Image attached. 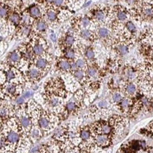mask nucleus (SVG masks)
I'll use <instances>...</instances> for the list:
<instances>
[{
    "label": "nucleus",
    "instance_id": "f257e3e1",
    "mask_svg": "<svg viewBox=\"0 0 153 153\" xmlns=\"http://www.w3.org/2000/svg\"><path fill=\"white\" fill-rule=\"evenodd\" d=\"M111 12L112 10L107 7L95 6L91 10L89 17L97 27L105 25L111 19Z\"/></svg>",
    "mask_w": 153,
    "mask_h": 153
},
{
    "label": "nucleus",
    "instance_id": "f03ea898",
    "mask_svg": "<svg viewBox=\"0 0 153 153\" xmlns=\"http://www.w3.org/2000/svg\"><path fill=\"white\" fill-rule=\"evenodd\" d=\"M130 12L127 8L122 5H116L112 9L111 12V23L112 29L114 30L121 25H124L130 20Z\"/></svg>",
    "mask_w": 153,
    "mask_h": 153
},
{
    "label": "nucleus",
    "instance_id": "7ed1b4c3",
    "mask_svg": "<svg viewBox=\"0 0 153 153\" xmlns=\"http://www.w3.org/2000/svg\"><path fill=\"white\" fill-rule=\"evenodd\" d=\"M136 11L137 16L145 21H150L153 19V5L150 2H142Z\"/></svg>",
    "mask_w": 153,
    "mask_h": 153
},
{
    "label": "nucleus",
    "instance_id": "20e7f679",
    "mask_svg": "<svg viewBox=\"0 0 153 153\" xmlns=\"http://www.w3.org/2000/svg\"><path fill=\"white\" fill-rule=\"evenodd\" d=\"M131 42L126 39L121 38L116 39L112 43L115 53L119 56H124L130 51Z\"/></svg>",
    "mask_w": 153,
    "mask_h": 153
},
{
    "label": "nucleus",
    "instance_id": "39448f33",
    "mask_svg": "<svg viewBox=\"0 0 153 153\" xmlns=\"http://www.w3.org/2000/svg\"><path fill=\"white\" fill-rule=\"evenodd\" d=\"M96 38H98L104 43L109 44L112 43L111 31L105 25H101L97 27L95 31Z\"/></svg>",
    "mask_w": 153,
    "mask_h": 153
},
{
    "label": "nucleus",
    "instance_id": "423d86ee",
    "mask_svg": "<svg viewBox=\"0 0 153 153\" xmlns=\"http://www.w3.org/2000/svg\"><path fill=\"white\" fill-rule=\"evenodd\" d=\"M121 32H122V38L131 42L132 39L135 36L137 30L134 23L129 20L126 23H124L123 28L121 29Z\"/></svg>",
    "mask_w": 153,
    "mask_h": 153
},
{
    "label": "nucleus",
    "instance_id": "0eeeda50",
    "mask_svg": "<svg viewBox=\"0 0 153 153\" xmlns=\"http://www.w3.org/2000/svg\"><path fill=\"white\" fill-rule=\"evenodd\" d=\"M76 22L78 31L82 29H91L90 27L93 24L91 19L88 16L79 17L76 19Z\"/></svg>",
    "mask_w": 153,
    "mask_h": 153
},
{
    "label": "nucleus",
    "instance_id": "6e6552de",
    "mask_svg": "<svg viewBox=\"0 0 153 153\" xmlns=\"http://www.w3.org/2000/svg\"><path fill=\"white\" fill-rule=\"evenodd\" d=\"M78 31L79 36L84 40L93 42L96 39L95 32L92 31L91 29H82Z\"/></svg>",
    "mask_w": 153,
    "mask_h": 153
},
{
    "label": "nucleus",
    "instance_id": "1a4fd4ad",
    "mask_svg": "<svg viewBox=\"0 0 153 153\" xmlns=\"http://www.w3.org/2000/svg\"><path fill=\"white\" fill-rule=\"evenodd\" d=\"M38 124L39 127L44 130H48L51 127V123L50 120L45 116H41L38 120Z\"/></svg>",
    "mask_w": 153,
    "mask_h": 153
},
{
    "label": "nucleus",
    "instance_id": "9d476101",
    "mask_svg": "<svg viewBox=\"0 0 153 153\" xmlns=\"http://www.w3.org/2000/svg\"><path fill=\"white\" fill-rule=\"evenodd\" d=\"M7 139L10 144H15L19 139V135L15 131H10L7 135Z\"/></svg>",
    "mask_w": 153,
    "mask_h": 153
},
{
    "label": "nucleus",
    "instance_id": "9b49d317",
    "mask_svg": "<svg viewBox=\"0 0 153 153\" xmlns=\"http://www.w3.org/2000/svg\"><path fill=\"white\" fill-rule=\"evenodd\" d=\"M76 38L73 35H67L63 40L64 45L66 47V48L69 47H73V46L76 44Z\"/></svg>",
    "mask_w": 153,
    "mask_h": 153
},
{
    "label": "nucleus",
    "instance_id": "f8f14e48",
    "mask_svg": "<svg viewBox=\"0 0 153 153\" xmlns=\"http://www.w3.org/2000/svg\"><path fill=\"white\" fill-rule=\"evenodd\" d=\"M64 56L67 60H73L76 58V53L73 47L66 48L64 51Z\"/></svg>",
    "mask_w": 153,
    "mask_h": 153
},
{
    "label": "nucleus",
    "instance_id": "ddd939ff",
    "mask_svg": "<svg viewBox=\"0 0 153 153\" xmlns=\"http://www.w3.org/2000/svg\"><path fill=\"white\" fill-rule=\"evenodd\" d=\"M35 65L37 69L40 70H43L47 69V66H48V62L45 58H40L38 59H37Z\"/></svg>",
    "mask_w": 153,
    "mask_h": 153
},
{
    "label": "nucleus",
    "instance_id": "4468645a",
    "mask_svg": "<svg viewBox=\"0 0 153 153\" xmlns=\"http://www.w3.org/2000/svg\"><path fill=\"white\" fill-rule=\"evenodd\" d=\"M20 123L21 126L25 130L31 127V122L30 119L25 115L21 116L20 118Z\"/></svg>",
    "mask_w": 153,
    "mask_h": 153
},
{
    "label": "nucleus",
    "instance_id": "2eb2a0df",
    "mask_svg": "<svg viewBox=\"0 0 153 153\" xmlns=\"http://www.w3.org/2000/svg\"><path fill=\"white\" fill-rule=\"evenodd\" d=\"M29 13L31 17L34 19H37L40 17L41 11L40 8H39L38 6L33 5V6H32L30 9Z\"/></svg>",
    "mask_w": 153,
    "mask_h": 153
},
{
    "label": "nucleus",
    "instance_id": "dca6fc26",
    "mask_svg": "<svg viewBox=\"0 0 153 153\" xmlns=\"http://www.w3.org/2000/svg\"><path fill=\"white\" fill-rule=\"evenodd\" d=\"M40 73H41L40 71V70H39L38 69L32 68L28 71V75L30 79H33V80H35L40 77L41 75Z\"/></svg>",
    "mask_w": 153,
    "mask_h": 153
},
{
    "label": "nucleus",
    "instance_id": "f3484780",
    "mask_svg": "<svg viewBox=\"0 0 153 153\" xmlns=\"http://www.w3.org/2000/svg\"><path fill=\"white\" fill-rule=\"evenodd\" d=\"M58 67L62 71H68L70 70V63L67 59H62L58 62Z\"/></svg>",
    "mask_w": 153,
    "mask_h": 153
},
{
    "label": "nucleus",
    "instance_id": "a211bd4d",
    "mask_svg": "<svg viewBox=\"0 0 153 153\" xmlns=\"http://www.w3.org/2000/svg\"><path fill=\"white\" fill-rule=\"evenodd\" d=\"M45 48L41 44H36L32 48L33 53L36 56H41L45 53Z\"/></svg>",
    "mask_w": 153,
    "mask_h": 153
},
{
    "label": "nucleus",
    "instance_id": "6ab92c4d",
    "mask_svg": "<svg viewBox=\"0 0 153 153\" xmlns=\"http://www.w3.org/2000/svg\"><path fill=\"white\" fill-rule=\"evenodd\" d=\"M84 56L87 60H93L95 58V53L94 50L91 47H88L85 48L84 51Z\"/></svg>",
    "mask_w": 153,
    "mask_h": 153
},
{
    "label": "nucleus",
    "instance_id": "aec40b11",
    "mask_svg": "<svg viewBox=\"0 0 153 153\" xmlns=\"http://www.w3.org/2000/svg\"><path fill=\"white\" fill-rule=\"evenodd\" d=\"M46 17L47 19L51 22H54L57 19V13L56 12L53 10V9H48L46 12Z\"/></svg>",
    "mask_w": 153,
    "mask_h": 153
},
{
    "label": "nucleus",
    "instance_id": "412c9836",
    "mask_svg": "<svg viewBox=\"0 0 153 153\" xmlns=\"http://www.w3.org/2000/svg\"><path fill=\"white\" fill-rule=\"evenodd\" d=\"M9 20L10 21L11 23L15 25H17L21 22L22 17L17 13H12L9 16Z\"/></svg>",
    "mask_w": 153,
    "mask_h": 153
},
{
    "label": "nucleus",
    "instance_id": "4be33fe9",
    "mask_svg": "<svg viewBox=\"0 0 153 153\" xmlns=\"http://www.w3.org/2000/svg\"><path fill=\"white\" fill-rule=\"evenodd\" d=\"M36 28L39 32H45L47 28V24L43 20H39L36 23Z\"/></svg>",
    "mask_w": 153,
    "mask_h": 153
},
{
    "label": "nucleus",
    "instance_id": "5701e85b",
    "mask_svg": "<svg viewBox=\"0 0 153 153\" xmlns=\"http://www.w3.org/2000/svg\"><path fill=\"white\" fill-rule=\"evenodd\" d=\"M5 90L8 94L13 95L17 92V86L15 84H9L6 86Z\"/></svg>",
    "mask_w": 153,
    "mask_h": 153
},
{
    "label": "nucleus",
    "instance_id": "b1692460",
    "mask_svg": "<svg viewBox=\"0 0 153 153\" xmlns=\"http://www.w3.org/2000/svg\"><path fill=\"white\" fill-rule=\"evenodd\" d=\"M74 76L78 80H82L85 76L84 71L82 69H76L74 71Z\"/></svg>",
    "mask_w": 153,
    "mask_h": 153
},
{
    "label": "nucleus",
    "instance_id": "393cba45",
    "mask_svg": "<svg viewBox=\"0 0 153 153\" xmlns=\"http://www.w3.org/2000/svg\"><path fill=\"white\" fill-rule=\"evenodd\" d=\"M60 103V99L57 97H53L49 100V105L51 107H57L59 105Z\"/></svg>",
    "mask_w": 153,
    "mask_h": 153
},
{
    "label": "nucleus",
    "instance_id": "a878e982",
    "mask_svg": "<svg viewBox=\"0 0 153 153\" xmlns=\"http://www.w3.org/2000/svg\"><path fill=\"white\" fill-rule=\"evenodd\" d=\"M141 0H124L126 4L131 7H138V6L142 3Z\"/></svg>",
    "mask_w": 153,
    "mask_h": 153
},
{
    "label": "nucleus",
    "instance_id": "bb28decb",
    "mask_svg": "<svg viewBox=\"0 0 153 153\" xmlns=\"http://www.w3.org/2000/svg\"><path fill=\"white\" fill-rule=\"evenodd\" d=\"M86 74H87L88 76H89L91 78L95 77L97 74V70L95 67L91 66L87 69Z\"/></svg>",
    "mask_w": 153,
    "mask_h": 153
},
{
    "label": "nucleus",
    "instance_id": "cd10ccee",
    "mask_svg": "<svg viewBox=\"0 0 153 153\" xmlns=\"http://www.w3.org/2000/svg\"><path fill=\"white\" fill-rule=\"evenodd\" d=\"M20 59V55L16 52H13L11 54H10L9 56V61L12 63H17L19 61Z\"/></svg>",
    "mask_w": 153,
    "mask_h": 153
},
{
    "label": "nucleus",
    "instance_id": "c85d7f7f",
    "mask_svg": "<svg viewBox=\"0 0 153 153\" xmlns=\"http://www.w3.org/2000/svg\"><path fill=\"white\" fill-rule=\"evenodd\" d=\"M16 74L12 70H8L5 72V78L8 81H11L15 78Z\"/></svg>",
    "mask_w": 153,
    "mask_h": 153
},
{
    "label": "nucleus",
    "instance_id": "c756f323",
    "mask_svg": "<svg viewBox=\"0 0 153 153\" xmlns=\"http://www.w3.org/2000/svg\"><path fill=\"white\" fill-rule=\"evenodd\" d=\"M75 63L76 65L77 69H83L86 66V63L85 60L81 58L77 59L76 61L75 62Z\"/></svg>",
    "mask_w": 153,
    "mask_h": 153
},
{
    "label": "nucleus",
    "instance_id": "7c9ffc66",
    "mask_svg": "<svg viewBox=\"0 0 153 153\" xmlns=\"http://www.w3.org/2000/svg\"><path fill=\"white\" fill-rule=\"evenodd\" d=\"M31 136L34 139H36L40 136V129L36 127H33L31 131Z\"/></svg>",
    "mask_w": 153,
    "mask_h": 153
},
{
    "label": "nucleus",
    "instance_id": "2f4dec72",
    "mask_svg": "<svg viewBox=\"0 0 153 153\" xmlns=\"http://www.w3.org/2000/svg\"><path fill=\"white\" fill-rule=\"evenodd\" d=\"M108 138L104 135H101L97 136L96 138V142L97 143L100 145L106 144L107 143Z\"/></svg>",
    "mask_w": 153,
    "mask_h": 153
},
{
    "label": "nucleus",
    "instance_id": "473e14b6",
    "mask_svg": "<svg viewBox=\"0 0 153 153\" xmlns=\"http://www.w3.org/2000/svg\"><path fill=\"white\" fill-rule=\"evenodd\" d=\"M136 91V87L133 84H129L126 87V91L129 94H133Z\"/></svg>",
    "mask_w": 153,
    "mask_h": 153
},
{
    "label": "nucleus",
    "instance_id": "72a5a7b5",
    "mask_svg": "<svg viewBox=\"0 0 153 153\" xmlns=\"http://www.w3.org/2000/svg\"><path fill=\"white\" fill-rule=\"evenodd\" d=\"M8 13V8L4 6H0V17H5Z\"/></svg>",
    "mask_w": 153,
    "mask_h": 153
},
{
    "label": "nucleus",
    "instance_id": "f704fd0d",
    "mask_svg": "<svg viewBox=\"0 0 153 153\" xmlns=\"http://www.w3.org/2000/svg\"><path fill=\"white\" fill-rule=\"evenodd\" d=\"M22 54H23L22 56H23L24 59H25L26 60H30L32 58V54L30 51L27 50L25 52L23 53Z\"/></svg>",
    "mask_w": 153,
    "mask_h": 153
},
{
    "label": "nucleus",
    "instance_id": "c9c22d12",
    "mask_svg": "<svg viewBox=\"0 0 153 153\" xmlns=\"http://www.w3.org/2000/svg\"><path fill=\"white\" fill-rule=\"evenodd\" d=\"M21 32L24 35H27L30 32V27L28 25H24L22 29Z\"/></svg>",
    "mask_w": 153,
    "mask_h": 153
},
{
    "label": "nucleus",
    "instance_id": "e433bc0d",
    "mask_svg": "<svg viewBox=\"0 0 153 153\" xmlns=\"http://www.w3.org/2000/svg\"><path fill=\"white\" fill-rule=\"evenodd\" d=\"M76 104L73 102H70L69 103H68L67 105H66V108L69 111H74L76 109Z\"/></svg>",
    "mask_w": 153,
    "mask_h": 153
},
{
    "label": "nucleus",
    "instance_id": "4c0bfd02",
    "mask_svg": "<svg viewBox=\"0 0 153 153\" xmlns=\"http://www.w3.org/2000/svg\"><path fill=\"white\" fill-rule=\"evenodd\" d=\"M8 109L5 107H0V116H6L8 115Z\"/></svg>",
    "mask_w": 153,
    "mask_h": 153
},
{
    "label": "nucleus",
    "instance_id": "58836bf2",
    "mask_svg": "<svg viewBox=\"0 0 153 153\" xmlns=\"http://www.w3.org/2000/svg\"><path fill=\"white\" fill-rule=\"evenodd\" d=\"M90 134L87 131H82L81 133V137L84 140H87L89 138Z\"/></svg>",
    "mask_w": 153,
    "mask_h": 153
},
{
    "label": "nucleus",
    "instance_id": "ea45409f",
    "mask_svg": "<svg viewBox=\"0 0 153 153\" xmlns=\"http://www.w3.org/2000/svg\"><path fill=\"white\" fill-rule=\"evenodd\" d=\"M101 130V132H102L103 134H107L111 131V128L108 125H104L102 126Z\"/></svg>",
    "mask_w": 153,
    "mask_h": 153
},
{
    "label": "nucleus",
    "instance_id": "a19ab883",
    "mask_svg": "<svg viewBox=\"0 0 153 153\" xmlns=\"http://www.w3.org/2000/svg\"><path fill=\"white\" fill-rule=\"evenodd\" d=\"M65 2V0H54L53 4L55 5V6L57 7H60L64 5Z\"/></svg>",
    "mask_w": 153,
    "mask_h": 153
},
{
    "label": "nucleus",
    "instance_id": "79ce46f5",
    "mask_svg": "<svg viewBox=\"0 0 153 153\" xmlns=\"http://www.w3.org/2000/svg\"><path fill=\"white\" fill-rule=\"evenodd\" d=\"M22 22L24 24V25H28V23L30 21V17L29 16L25 15L22 17Z\"/></svg>",
    "mask_w": 153,
    "mask_h": 153
},
{
    "label": "nucleus",
    "instance_id": "37998d69",
    "mask_svg": "<svg viewBox=\"0 0 153 153\" xmlns=\"http://www.w3.org/2000/svg\"><path fill=\"white\" fill-rule=\"evenodd\" d=\"M113 100L115 102H118L119 101H120L122 99V96L120 93H116L114 95H113Z\"/></svg>",
    "mask_w": 153,
    "mask_h": 153
},
{
    "label": "nucleus",
    "instance_id": "c03bdc74",
    "mask_svg": "<svg viewBox=\"0 0 153 153\" xmlns=\"http://www.w3.org/2000/svg\"><path fill=\"white\" fill-rule=\"evenodd\" d=\"M24 101H25V99L23 98V97H18L16 99V104H17V105H22L24 102Z\"/></svg>",
    "mask_w": 153,
    "mask_h": 153
},
{
    "label": "nucleus",
    "instance_id": "a18cd8bd",
    "mask_svg": "<svg viewBox=\"0 0 153 153\" xmlns=\"http://www.w3.org/2000/svg\"><path fill=\"white\" fill-rule=\"evenodd\" d=\"M32 94V92L28 91H26V92H25L23 93L22 97L24 99H28V98L31 97Z\"/></svg>",
    "mask_w": 153,
    "mask_h": 153
},
{
    "label": "nucleus",
    "instance_id": "49530a36",
    "mask_svg": "<svg viewBox=\"0 0 153 153\" xmlns=\"http://www.w3.org/2000/svg\"><path fill=\"white\" fill-rule=\"evenodd\" d=\"M127 75V76H128L129 78L132 79V78H133L135 76V73H134V71L132 69H130V70H128Z\"/></svg>",
    "mask_w": 153,
    "mask_h": 153
},
{
    "label": "nucleus",
    "instance_id": "de8ad7c7",
    "mask_svg": "<svg viewBox=\"0 0 153 153\" xmlns=\"http://www.w3.org/2000/svg\"><path fill=\"white\" fill-rule=\"evenodd\" d=\"M149 76L153 81V66H152L149 69Z\"/></svg>",
    "mask_w": 153,
    "mask_h": 153
},
{
    "label": "nucleus",
    "instance_id": "09e8293b",
    "mask_svg": "<svg viewBox=\"0 0 153 153\" xmlns=\"http://www.w3.org/2000/svg\"><path fill=\"white\" fill-rule=\"evenodd\" d=\"M129 105V101L127 99H124L123 100L122 102V106L123 108L127 107Z\"/></svg>",
    "mask_w": 153,
    "mask_h": 153
},
{
    "label": "nucleus",
    "instance_id": "8fccbe9b",
    "mask_svg": "<svg viewBox=\"0 0 153 153\" xmlns=\"http://www.w3.org/2000/svg\"><path fill=\"white\" fill-rule=\"evenodd\" d=\"M62 132H63V131H62L61 129L56 130V131L55 132V135L56 137H60L61 136L62 134Z\"/></svg>",
    "mask_w": 153,
    "mask_h": 153
},
{
    "label": "nucleus",
    "instance_id": "3c124183",
    "mask_svg": "<svg viewBox=\"0 0 153 153\" xmlns=\"http://www.w3.org/2000/svg\"><path fill=\"white\" fill-rule=\"evenodd\" d=\"M107 102L105 101H100L99 103V106L100 107L104 108L107 107Z\"/></svg>",
    "mask_w": 153,
    "mask_h": 153
},
{
    "label": "nucleus",
    "instance_id": "603ef678",
    "mask_svg": "<svg viewBox=\"0 0 153 153\" xmlns=\"http://www.w3.org/2000/svg\"><path fill=\"white\" fill-rule=\"evenodd\" d=\"M40 147L39 146H36L35 147H34L32 150H31V152L32 153H36V152H38L39 150Z\"/></svg>",
    "mask_w": 153,
    "mask_h": 153
},
{
    "label": "nucleus",
    "instance_id": "864d4df0",
    "mask_svg": "<svg viewBox=\"0 0 153 153\" xmlns=\"http://www.w3.org/2000/svg\"><path fill=\"white\" fill-rule=\"evenodd\" d=\"M50 38L53 42H56V35L55 33H53L50 35Z\"/></svg>",
    "mask_w": 153,
    "mask_h": 153
},
{
    "label": "nucleus",
    "instance_id": "5fc2aeb1",
    "mask_svg": "<svg viewBox=\"0 0 153 153\" xmlns=\"http://www.w3.org/2000/svg\"><path fill=\"white\" fill-rule=\"evenodd\" d=\"M142 102L145 105H146V104H147L149 103V100L147 99L146 97H143V98L142 99Z\"/></svg>",
    "mask_w": 153,
    "mask_h": 153
},
{
    "label": "nucleus",
    "instance_id": "6e6d98bb",
    "mask_svg": "<svg viewBox=\"0 0 153 153\" xmlns=\"http://www.w3.org/2000/svg\"><path fill=\"white\" fill-rule=\"evenodd\" d=\"M45 1L48 4H52L54 2V0H45Z\"/></svg>",
    "mask_w": 153,
    "mask_h": 153
},
{
    "label": "nucleus",
    "instance_id": "4d7b16f0",
    "mask_svg": "<svg viewBox=\"0 0 153 153\" xmlns=\"http://www.w3.org/2000/svg\"><path fill=\"white\" fill-rule=\"evenodd\" d=\"M142 1H143L142 2H152L153 0H141Z\"/></svg>",
    "mask_w": 153,
    "mask_h": 153
},
{
    "label": "nucleus",
    "instance_id": "13d9d810",
    "mask_svg": "<svg viewBox=\"0 0 153 153\" xmlns=\"http://www.w3.org/2000/svg\"><path fill=\"white\" fill-rule=\"evenodd\" d=\"M140 145V146H141L142 147H145L146 146V143L144 142H141Z\"/></svg>",
    "mask_w": 153,
    "mask_h": 153
},
{
    "label": "nucleus",
    "instance_id": "bf43d9fd",
    "mask_svg": "<svg viewBox=\"0 0 153 153\" xmlns=\"http://www.w3.org/2000/svg\"><path fill=\"white\" fill-rule=\"evenodd\" d=\"M151 3H152V4H153V1H152V2H151Z\"/></svg>",
    "mask_w": 153,
    "mask_h": 153
},
{
    "label": "nucleus",
    "instance_id": "052dcab7",
    "mask_svg": "<svg viewBox=\"0 0 153 153\" xmlns=\"http://www.w3.org/2000/svg\"><path fill=\"white\" fill-rule=\"evenodd\" d=\"M23 1H24V0H23Z\"/></svg>",
    "mask_w": 153,
    "mask_h": 153
},
{
    "label": "nucleus",
    "instance_id": "680f3d73",
    "mask_svg": "<svg viewBox=\"0 0 153 153\" xmlns=\"http://www.w3.org/2000/svg\"></svg>",
    "mask_w": 153,
    "mask_h": 153
}]
</instances>
